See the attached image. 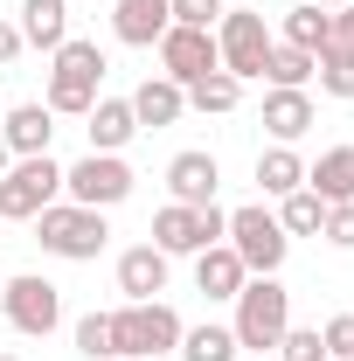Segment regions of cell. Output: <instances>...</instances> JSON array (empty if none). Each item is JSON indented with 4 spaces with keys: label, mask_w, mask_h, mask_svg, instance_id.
Returning <instances> with one entry per match:
<instances>
[{
    "label": "cell",
    "mask_w": 354,
    "mask_h": 361,
    "mask_svg": "<svg viewBox=\"0 0 354 361\" xmlns=\"http://www.w3.org/2000/svg\"><path fill=\"white\" fill-rule=\"evenodd\" d=\"M236 361H257V355H236Z\"/></svg>",
    "instance_id": "74e56055"
},
{
    "label": "cell",
    "mask_w": 354,
    "mask_h": 361,
    "mask_svg": "<svg viewBox=\"0 0 354 361\" xmlns=\"http://www.w3.org/2000/svg\"><path fill=\"white\" fill-rule=\"evenodd\" d=\"M167 14H174L181 28H216V21H222V0H167Z\"/></svg>",
    "instance_id": "1f68e13d"
},
{
    "label": "cell",
    "mask_w": 354,
    "mask_h": 361,
    "mask_svg": "<svg viewBox=\"0 0 354 361\" xmlns=\"http://www.w3.org/2000/svg\"><path fill=\"white\" fill-rule=\"evenodd\" d=\"M0 361H21V355H0Z\"/></svg>",
    "instance_id": "f35d334b"
},
{
    "label": "cell",
    "mask_w": 354,
    "mask_h": 361,
    "mask_svg": "<svg viewBox=\"0 0 354 361\" xmlns=\"http://www.w3.org/2000/svg\"><path fill=\"white\" fill-rule=\"evenodd\" d=\"M167 28H174L167 0H111V35H118L126 49H153Z\"/></svg>",
    "instance_id": "7c38bea8"
},
{
    "label": "cell",
    "mask_w": 354,
    "mask_h": 361,
    "mask_svg": "<svg viewBox=\"0 0 354 361\" xmlns=\"http://www.w3.org/2000/svg\"><path fill=\"white\" fill-rule=\"evenodd\" d=\"M306 188L334 209V202H354V146H326L319 160L306 167Z\"/></svg>",
    "instance_id": "ffe728a7"
},
{
    "label": "cell",
    "mask_w": 354,
    "mask_h": 361,
    "mask_svg": "<svg viewBox=\"0 0 354 361\" xmlns=\"http://www.w3.org/2000/svg\"><path fill=\"white\" fill-rule=\"evenodd\" d=\"M118 292H126V299H160V292H167V250L133 243V250L118 257Z\"/></svg>",
    "instance_id": "9a60e30c"
},
{
    "label": "cell",
    "mask_w": 354,
    "mask_h": 361,
    "mask_svg": "<svg viewBox=\"0 0 354 361\" xmlns=\"http://www.w3.org/2000/svg\"><path fill=\"white\" fill-rule=\"evenodd\" d=\"M271 355H278V361H326V348H319V326H285Z\"/></svg>",
    "instance_id": "f1b7e54d"
},
{
    "label": "cell",
    "mask_w": 354,
    "mask_h": 361,
    "mask_svg": "<svg viewBox=\"0 0 354 361\" xmlns=\"http://www.w3.org/2000/svg\"><path fill=\"white\" fill-rule=\"evenodd\" d=\"M216 56H222V70H229L236 84H257V77H264V56H271V28H264V14H250V7L222 14V28H216Z\"/></svg>",
    "instance_id": "30bf717a"
},
{
    "label": "cell",
    "mask_w": 354,
    "mask_h": 361,
    "mask_svg": "<svg viewBox=\"0 0 354 361\" xmlns=\"http://www.w3.org/2000/svg\"><path fill=\"white\" fill-rule=\"evenodd\" d=\"M312 70H319V56H306V49H292V42H271V56H264V84L271 90H306Z\"/></svg>",
    "instance_id": "7402d4cb"
},
{
    "label": "cell",
    "mask_w": 354,
    "mask_h": 361,
    "mask_svg": "<svg viewBox=\"0 0 354 361\" xmlns=\"http://www.w3.org/2000/svg\"><path fill=\"white\" fill-rule=\"evenodd\" d=\"M257 188L285 202L292 188H306V160H299L292 146H271V153H257Z\"/></svg>",
    "instance_id": "cb8c5ba5"
},
{
    "label": "cell",
    "mask_w": 354,
    "mask_h": 361,
    "mask_svg": "<svg viewBox=\"0 0 354 361\" xmlns=\"http://www.w3.org/2000/svg\"><path fill=\"white\" fill-rule=\"evenodd\" d=\"M0 313L14 319V334H28V341H49L56 326H63V292L35 278V271H21V278H7L0 285Z\"/></svg>",
    "instance_id": "9c48e42d"
},
{
    "label": "cell",
    "mask_w": 354,
    "mask_h": 361,
    "mask_svg": "<svg viewBox=\"0 0 354 361\" xmlns=\"http://www.w3.org/2000/svg\"><path fill=\"white\" fill-rule=\"evenodd\" d=\"M14 56H21V28H14V21H0V70H7Z\"/></svg>",
    "instance_id": "e575fe53"
},
{
    "label": "cell",
    "mask_w": 354,
    "mask_h": 361,
    "mask_svg": "<svg viewBox=\"0 0 354 361\" xmlns=\"http://www.w3.org/2000/svg\"><path fill=\"white\" fill-rule=\"evenodd\" d=\"M49 133H56V111H49V104H14V111H0V139H7L14 160L49 153Z\"/></svg>",
    "instance_id": "5bb4252c"
},
{
    "label": "cell",
    "mask_w": 354,
    "mask_h": 361,
    "mask_svg": "<svg viewBox=\"0 0 354 361\" xmlns=\"http://www.w3.org/2000/svg\"><path fill=\"white\" fill-rule=\"evenodd\" d=\"M126 104H133V118H139V126H174L181 111H188V90H181L174 77H146V84H139Z\"/></svg>",
    "instance_id": "44dd1931"
},
{
    "label": "cell",
    "mask_w": 354,
    "mask_h": 361,
    "mask_svg": "<svg viewBox=\"0 0 354 361\" xmlns=\"http://www.w3.org/2000/svg\"><path fill=\"white\" fill-rule=\"evenodd\" d=\"M7 167H14V153H7V139H0V174H7Z\"/></svg>",
    "instance_id": "d590c367"
},
{
    "label": "cell",
    "mask_w": 354,
    "mask_h": 361,
    "mask_svg": "<svg viewBox=\"0 0 354 361\" xmlns=\"http://www.w3.org/2000/svg\"><path fill=\"white\" fill-rule=\"evenodd\" d=\"M174 355H181V361H236L243 348H236V334H229V326L209 319V326H181V348H174Z\"/></svg>",
    "instance_id": "d4e9b609"
},
{
    "label": "cell",
    "mask_w": 354,
    "mask_h": 361,
    "mask_svg": "<svg viewBox=\"0 0 354 361\" xmlns=\"http://www.w3.org/2000/svg\"><path fill=\"white\" fill-rule=\"evenodd\" d=\"M243 278H250V271H243V257H236L229 243L195 250V285H202L209 299H236V292H243Z\"/></svg>",
    "instance_id": "ac0fdd59"
},
{
    "label": "cell",
    "mask_w": 354,
    "mask_h": 361,
    "mask_svg": "<svg viewBox=\"0 0 354 361\" xmlns=\"http://www.w3.org/2000/svg\"><path fill=\"white\" fill-rule=\"evenodd\" d=\"M188 104H195V111H236V104H243V84H236L229 70H209L202 84H188Z\"/></svg>",
    "instance_id": "4316f807"
},
{
    "label": "cell",
    "mask_w": 354,
    "mask_h": 361,
    "mask_svg": "<svg viewBox=\"0 0 354 361\" xmlns=\"http://www.w3.org/2000/svg\"><path fill=\"white\" fill-rule=\"evenodd\" d=\"M312 77H319V90H326V97H354V56H334V49H326Z\"/></svg>",
    "instance_id": "f546056e"
},
{
    "label": "cell",
    "mask_w": 354,
    "mask_h": 361,
    "mask_svg": "<svg viewBox=\"0 0 354 361\" xmlns=\"http://www.w3.org/2000/svg\"><path fill=\"white\" fill-rule=\"evenodd\" d=\"M133 188H139V174L118 153H84L77 167H63V195H70L77 209H118Z\"/></svg>",
    "instance_id": "52a82bcc"
},
{
    "label": "cell",
    "mask_w": 354,
    "mask_h": 361,
    "mask_svg": "<svg viewBox=\"0 0 354 361\" xmlns=\"http://www.w3.org/2000/svg\"><path fill=\"white\" fill-rule=\"evenodd\" d=\"M84 118H90V153H126L133 133H139V118H133V104H126V97H97Z\"/></svg>",
    "instance_id": "2e32d148"
},
{
    "label": "cell",
    "mask_w": 354,
    "mask_h": 361,
    "mask_svg": "<svg viewBox=\"0 0 354 361\" xmlns=\"http://www.w3.org/2000/svg\"><path fill=\"white\" fill-rule=\"evenodd\" d=\"M35 243H42L49 257H63V264H90V257L111 243V229H104V209L49 202L42 216H35Z\"/></svg>",
    "instance_id": "277c9868"
},
{
    "label": "cell",
    "mask_w": 354,
    "mask_h": 361,
    "mask_svg": "<svg viewBox=\"0 0 354 361\" xmlns=\"http://www.w3.org/2000/svg\"><path fill=\"white\" fill-rule=\"evenodd\" d=\"M97 84H104V49L84 42V35H70V42L56 49V63H49V111L56 118H84L90 104H97Z\"/></svg>",
    "instance_id": "7a4b0ae2"
},
{
    "label": "cell",
    "mask_w": 354,
    "mask_h": 361,
    "mask_svg": "<svg viewBox=\"0 0 354 361\" xmlns=\"http://www.w3.org/2000/svg\"><path fill=\"white\" fill-rule=\"evenodd\" d=\"M216 180H222L216 153H174V160H167V195L188 202V209H209V202H216Z\"/></svg>",
    "instance_id": "4fadbf2b"
},
{
    "label": "cell",
    "mask_w": 354,
    "mask_h": 361,
    "mask_svg": "<svg viewBox=\"0 0 354 361\" xmlns=\"http://www.w3.org/2000/svg\"><path fill=\"white\" fill-rule=\"evenodd\" d=\"M14 28H21V42H35V49L56 56V49L70 42V0H21V21Z\"/></svg>",
    "instance_id": "e0dca14e"
},
{
    "label": "cell",
    "mask_w": 354,
    "mask_h": 361,
    "mask_svg": "<svg viewBox=\"0 0 354 361\" xmlns=\"http://www.w3.org/2000/svg\"><path fill=\"white\" fill-rule=\"evenodd\" d=\"M56 195H63V167H56L49 153L14 160V167L0 174V223H35Z\"/></svg>",
    "instance_id": "8992f818"
},
{
    "label": "cell",
    "mask_w": 354,
    "mask_h": 361,
    "mask_svg": "<svg viewBox=\"0 0 354 361\" xmlns=\"http://www.w3.org/2000/svg\"><path fill=\"white\" fill-rule=\"evenodd\" d=\"M222 229H229V209H188V202H167L160 216H153V250H167V257H195V250H209L222 243Z\"/></svg>",
    "instance_id": "ba28073f"
},
{
    "label": "cell",
    "mask_w": 354,
    "mask_h": 361,
    "mask_svg": "<svg viewBox=\"0 0 354 361\" xmlns=\"http://www.w3.org/2000/svg\"><path fill=\"white\" fill-rule=\"evenodd\" d=\"M312 7H348V0H312Z\"/></svg>",
    "instance_id": "8d00e7d4"
},
{
    "label": "cell",
    "mask_w": 354,
    "mask_h": 361,
    "mask_svg": "<svg viewBox=\"0 0 354 361\" xmlns=\"http://www.w3.org/2000/svg\"><path fill=\"white\" fill-rule=\"evenodd\" d=\"M319 348H326V361H354V313L326 319V326H319Z\"/></svg>",
    "instance_id": "4dcf8cb0"
},
{
    "label": "cell",
    "mask_w": 354,
    "mask_h": 361,
    "mask_svg": "<svg viewBox=\"0 0 354 361\" xmlns=\"http://www.w3.org/2000/svg\"><path fill=\"white\" fill-rule=\"evenodd\" d=\"M319 223H326V202H319L312 188H292V195L278 202V229H285V236H319Z\"/></svg>",
    "instance_id": "484cf974"
},
{
    "label": "cell",
    "mask_w": 354,
    "mask_h": 361,
    "mask_svg": "<svg viewBox=\"0 0 354 361\" xmlns=\"http://www.w3.org/2000/svg\"><path fill=\"white\" fill-rule=\"evenodd\" d=\"M181 348V313L167 299H126L111 313V355L118 361H146V355H174Z\"/></svg>",
    "instance_id": "3957f363"
},
{
    "label": "cell",
    "mask_w": 354,
    "mask_h": 361,
    "mask_svg": "<svg viewBox=\"0 0 354 361\" xmlns=\"http://www.w3.org/2000/svg\"><path fill=\"white\" fill-rule=\"evenodd\" d=\"M160 77H174L181 90L188 84H202V77H209V70H222V56H216V28H167V35H160Z\"/></svg>",
    "instance_id": "8fae6325"
},
{
    "label": "cell",
    "mask_w": 354,
    "mask_h": 361,
    "mask_svg": "<svg viewBox=\"0 0 354 361\" xmlns=\"http://www.w3.org/2000/svg\"><path fill=\"white\" fill-rule=\"evenodd\" d=\"M229 250L243 257V271L250 278H278V264H285V250H292V236L278 229V216H271L264 202H250V209H229Z\"/></svg>",
    "instance_id": "5b68a950"
},
{
    "label": "cell",
    "mask_w": 354,
    "mask_h": 361,
    "mask_svg": "<svg viewBox=\"0 0 354 361\" xmlns=\"http://www.w3.org/2000/svg\"><path fill=\"white\" fill-rule=\"evenodd\" d=\"M264 133L278 146H292V139L312 133V97L306 90H264Z\"/></svg>",
    "instance_id": "d6986e66"
},
{
    "label": "cell",
    "mask_w": 354,
    "mask_h": 361,
    "mask_svg": "<svg viewBox=\"0 0 354 361\" xmlns=\"http://www.w3.org/2000/svg\"><path fill=\"white\" fill-rule=\"evenodd\" d=\"M285 326H292V292H285L278 278H243V292H236V319H229L236 348L264 361L271 348H278Z\"/></svg>",
    "instance_id": "6da1fadb"
},
{
    "label": "cell",
    "mask_w": 354,
    "mask_h": 361,
    "mask_svg": "<svg viewBox=\"0 0 354 361\" xmlns=\"http://www.w3.org/2000/svg\"><path fill=\"white\" fill-rule=\"evenodd\" d=\"M326 35H334V7H285V42L292 49H306V56H319L326 49Z\"/></svg>",
    "instance_id": "603a6c76"
},
{
    "label": "cell",
    "mask_w": 354,
    "mask_h": 361,
    "mask_svg": "<svg viewBox=\"0 0 354 361\" xmlns=\"http://www.w3.org/2000/svg\"><path fill=\"white\" fill-rule=\"evenodd\" d=\"M326 49H334V56H354V0L334 7V35H326ZM326 49H319V56H326Z\"/></svg>",
    "instance_id": "836d02e7"
},
{
    "label": "cell",
    "mask_w": 354,
    "mask_h": 361,
    "mask_svg": "<svg viewBox=\"0 0 354 361\" xmlns=\"http://www.w3.org/2000/svg\"><path fill=\"white\" fill-rule=\"evenodd\" d=\"M77 355L84 361H118L111 355V313H84L77 319Z\"/></svg>",
    "instance_id": "83f0119b"
},
{
    "label": "cell",
    "mask_w": 354,
    "mask_h": 361,
    "mask_svg": "<svg viewBox=\"0 0 354 361\" xmlns=\"http://www.w3.org/2000/svg\"><path fill=\"white\" fill-rule=\"evenodd\" d=\"M319 236H326L334 250H354V202H334L326 223H319Z\"/></svg>",
    "instance_id": "d6a6232c"
}]
</instances>
